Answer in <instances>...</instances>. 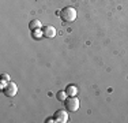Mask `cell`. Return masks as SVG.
<instances>
[{
	"mask_svg": "<svg viewBox=\"0 0 128 123\" xmlns=\"http://www.w3.org/2000/svg\"><path fill=\"white\" fill-rule=\"evenodd\" d=\"M60 18L63 22L66 23H71L76 19V10L74 7H66L60 11Z\"/></svg>",
	"mask_w": 128,
	"mask_h": 123,
	"instance_id": "cell-1",
	"label": "cell"
},
{
	"mask_svg": "<svg viewBox=\"0 0 128 123\" xmlns=\"http://www.w3.org/2000/svg\"><path fill=\"white\" fill-rule=\"evenodd\" d=\"M64 108L71 111V112H75V111L79 109V100L75 96H70L64 100Z\"/></svg>",
	"mask_w": 128,
	"mask_h": 123,
	"instance_id": "cell-2",
	"label": "cell"
},
{
	"mask_svg": "<svg viewBox=\"0 0 128 123\" xmlns=\"http://www.w3.org/2000/svg\"><path fill=\"white\" fill-rule=\"evenodd\" d=\"M3 93L6 94L7 97H15L18 93V86L16 84H14V82H8L7 85H6V88L3 89Z\"/></svg>",
	"mask_w": 128,
	"mask_h": 123,
	"instance_id": "cell-3",
	"label": "cell"
},
{
	"mask_svg": "<svg viewBox=\"0 0 128 123\" xmlns=\"http://www.w3.org/2000/svg\"><path fill=\"white\" fill-rule=\"evenodd\" d=\"M54 119H56V122L66 123V122H68V113H67L64 109H59V111H56V113H54Z\"/></svg>",
	"mask_w": 128,
	"mask_h": 123,
	"instance_id": "cell-4",
	"label": "cell"
},
{
	"mask_svg": "<svg viewBox=\"0 0 128 123\" xmlns=\"http://www.w3.org/2000/svg\"><path fill=\"white\" fill-rule=\"evenodd\" d=\"M42 33H44V37H46V38H53L56 36V29L53 26H45L42 29Z\"/></svg>",
	"mask_w": 128,
	"mask_h": 123,
	"instance_id": "cell-5",
	"label": "cell"
},
{
	"mask_svg": "<svg viewBox=\"0 0 128 123\" xmlns=\"http://www.w3.org/2000/svg\"><path fill=\"white\" fill-rule=\"evenodd\" d=\"M66 92H67L68 96H75L76 92H78V89H76V86H75V85H68V86H67V89H66Z\"/></svg>",
	"mask_w": 128,
	"mask_h": 123,
	"instance_id": "cell-6",
	"label": "cell"
},
{
	"mask_svg": "<svg viewBox=\"0 0 128 123\" xmlns=\"http://www.w3.org/2000/svg\"><path fill=\"white\" fill-rule=\"evenodd\" d=\"M40 27H41V22H40L38 19H34V21H32V22L29 23V29H30V30L40 29Z\"/></svg>",
	"mask_w": 128,
	"mask_h": 123,
	"instance_id": "cell-7",
	"label": "cell"
},
{
	"mask_svg": "<svg viewBox=\"0 0 128 123\" xmlns=\"http://www.w3.org/2000/svg\"><path fill=\"white\" fill-rule=\"evenodd\" d=\"M56 98L59 101H64L67 98V92H63V90L57 92V93H56Z\"/></svg>",
	"mask_w": 128,
	"mask_h": 123,
	"instance_id": "cell-8",
	"label": "cell"
},
{
	"mask_svg": "<svg viewBox=\"0 0 128 123\" xmlns=\"http://www.w3.org/2000/svg\"><path fill=\"white\" fill-rule=\"evenodd\" d=\"M42 36H44V33H42L40 29H34V30H33V37H34V38H40V37H42Z\"/></svg>",
	"mask_w": 128,
	"mask_h": 123,
	"instance_id": "cell-9",
	"label": "cell"
},
{
	"mask_svg": "<svg viewBox=\"0 0 128 123\" xmlns=\"http://www.w3.org/2000/svg\"><path fill=\"white\" fill-rule=\"evenodd\" d=\"M2 79L6 82H10V75L8 74H2Z\"/></svg>",
	"mask_w": 128,
	"mask_h": 123,
	"instance_id": "cell-10",
	"label": "cell"
},
{
	"mask_svg": "<svg viewBox=\"0 0 128 123\" xmlns=\"http://www.w3.org/2000/svg\"><path fill=\"white\" fill-rule=\"evenodd\" d=\"M45 122H46V123H50V122H56V119H54V116H53V118H48V119H46V120H45Z\"/></svg>",
	"mask_w": 128,
	"mask_h": 123,
	"instance_id": "cell-11",
	"label": "cell"
}]
</instances>
